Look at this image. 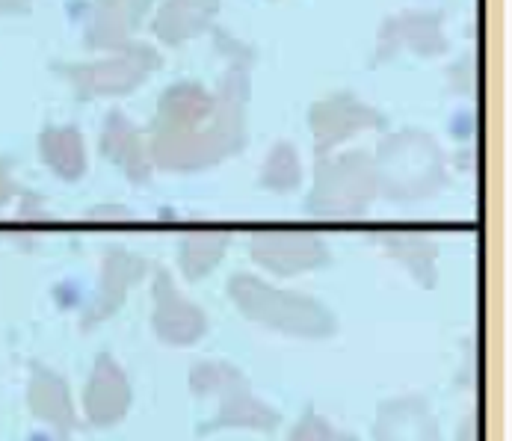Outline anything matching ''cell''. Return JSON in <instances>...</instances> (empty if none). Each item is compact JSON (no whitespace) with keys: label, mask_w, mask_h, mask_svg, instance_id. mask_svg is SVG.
<instances>
[{"label":"cell","mask_w":512,"mask_h":441,"mask_svg":"<svg viewBox=\"0 0 512 441\" xmlns=\"http://www.w3.org/2000/svg\"><path fill=\"white\" fill-rule=\"evenodd\" d=\"M214 45L225 60L217 89L199 80H178L157 98L146 137L151 163L160 172H205L240 154L249 143L246 107L255 48L228 30H214Z\"/></svg>","instance_id":"cell-1"},{"label":"cell","mask_w":512,"mask_h":441,"mask_svg":"<svg viewBox=\"0 0 512 441\" xmlns=\"http://www.w3.org/2000/svg\"><path fill=\"white\" fill-rule=\"evenodd\" d=\"M228 299L246 320L279 335L326 341L338 332V317L326 302L302 291L270 285L255 273H234L228 279Z\"/></svg>","instance_id":"cell-2"},{"label":"cell","mask_w":512,"mask_h":441,"mask_svg":"<svg viewBox=\"0 0 512 441\" xmlns=\"http://www.w3.org/2000/svg\"><path fill=\"white\" fill-rule=\"evenodd\" d=\"M373 160L379 175V196L388 202L433 199L450 181L444 148L421 128H403L385 137Z\"/></svg>","instance_id":"cell-3"},{"label":"cell","mask_w":512,"mask_h":441,"mask_svg":"<svg viewBox=\"0 0 512 441\" xmlns=\"http://www.w3.org/2000/svg\"><path fill=\"white\" fill-rule=\"evenodd\" d=\"M379 199V175L370 151L320 154L305 211L314 220H359Z\"/></svg>","instance_id":"cell-4"},{"label":"cell","mask_w":512,"mask_h":441,"mask_svg":"<svg viewBox=\"0 0 512 441\" xmlns=\"http://www.w3.org/2000/svg\"><path fill=\"white\" fill-rule=\"evenodd\" d=\"M190 391L196 397H217V412L211 421L202 424V436L222 433V430H252V433H273L282 427V412L261 400L249 376L231 362L205 359L190 370Z\"/></svg>","instance_id":"cell-5"},{"label":"cell","mask_w":512,"mask_h":441,"mask_svg":"<svg viewBox=\"0 0 512 441\" xmlns=\"http://www.w3.org/2000/svg\"><path fill=\"white\" fill-rule=\"evenodd\" d=\"M160 69H163V54L154 45L131 42L119 51H110L104 60L69 66L66 77L77 98L92 101V98H125L137 92Z\"/></svg>","instance_id":"cell-6"},{"label":"cell","mask_w":512,"mask_h":441,"mask_svg":"<svg viewBox=\"0 0 512 441\" xmlns=\"http://www.w3.org/2000/svg\"><path fill=\"white\" fill-rule=\"evenodd\" d=\"M249 258L279 276L293 279L332 264V249L323 234L305 228H261L249 234Z\"/></svg>","instance_id":"cell-7"},{"label":"cell","mask_w":512,"mask_h":441,"mask_svg":"<svg viewBox=\"0 0 512 441\" xmlns=\"http://www.w3.org/2000/svg\"><path fill=\"white\" fill-rule=\"evenodd\" d=\"M385 125H388L385 116L350 89L332 92L308 107V128H311L317 157L338 151L344 143H350L362 134L385 131Z\"/></svg>","instance_id":"cell-8"},{"label":"cell","mask_w":512,"mask_h":441,"mask_svg":"<svg viewBox=\"0 0 512 441\" xmlns=\"http://www.w3.org/2000/svg\"><path fill=\"white\" fill-rule=\"evenodd\" d=\"M444 24H447V18L441 9H403V12L388 15L376 30L373 63L382 66L400 54L439 60L450 51Z\"/></svg>","instance_id":"cell-9"},{"label":"cell","mask_w":512,"mask_h":441,"mask_svg":"<svg viewBox=\"0 0 512 441\" xmlns=\"http://www.w3.org/2000/svg\"><path fill=\"white\" fill-rule=\"evenodd\" d=\"M151 302H154L151 329H154L157 341H163L166 347H196L208 335L211 320H208L205 308L184 294L175 285V279L169 276V270H163V267L154 270Z\"/></svg>","instance_id":"cell-10"},{"label":"cell","mask_w":512,"mask_h":441,"mask_svg":"<svg viewBox=\"0 0 512 441\" xmlns=\"http://www.w3.org/2000/svg\"><path fill=\"white\" fill-rule=\"evenodd\" d=\"M151 270L148 258L125 249V246H107L104 258H101V276H98V288L89 296L83 317H80V329L89 332L92 326L110 320L122 305L128 294L143 282Z\"/></svg>","instance_id":"cell-11"},{"label":"cell","mask_w":512,"mask_h":441,"mask_svg":"<svg viewBox=\"0 0 512 441\" xmlns=\"http://www.w3.org/2000/svg\"><path fill=\"white\" fill-rule=\"evenodd\" d=\"M131 406H134V388L125 368L110 353H98L83 388L86 424L98 430H110L128 418Z\"/></svg>","instance_id":"cell-12"},{"label":"cell","mask_w":512,"mask_h":441,"mask_svg":"<svg viewBox=\"0 0 512 441\" xmlns=\"http://www.w3.org/2000/svg\"><path fill=\"white\" fill-rule=\"evenodd\" d=\"M101 154L134 187L148 184L151 175L157 172L154 163H151V148H148L146 131L134 119H128L125 113H119V110L107 113V119H104V128H101Z\"/></svg>","instance_id":"cell-13"},{"label":"cell","mask_w":512,"mask_h":441,"mask_svg":"<svg viewBox=\"0 0 512 441\" xmlns=\"http://www.w3.org/2000/svg\"><path fill=\"white\" fill-rule=\"evenodd\" d=\"M151 6L154 0H95L86 27V45L92 51L110 54L137 42V33L151 15Z\"/></svg>","instance_id":"cell-14"},{"label":"cell","mask_w":512,"mask_h":441,"mask_svg":"<svg viewBox=\"0 0 512 441\" xmlns=\"http://www.w3.org/2000/svg\"><path fill=\"white\" fill-rule=\"evenodd\" d=\"M27 406L33 418L48 424V430L60 441H69L72 430H77V412H74L69 382L42 362L30 365Z\"/></svg>","instance_id":"cell-15"},{"label":"cell","mask_w":512,"mask_h":441,"mask_svg":"<svg viewBox=\"0 0 512 441\" xmlns=\"http://www.w3.org/2000/svg\"><path fill=\"white\" fill-rule=\"evenodd\" d=\"M373 441H444L439 418L418 394H400L376 409Z\"/></svg>","instance_id":"cell-16"},{"label":"cell","mask_w":512,"mask_h":441,"mask_svg":"<svg viewBox=\"0 0 512 441\" xmlns=\"http://www.w3.org/2000/svg\"><path fill=\"white\" fill-rule=\"evenodd\" d=\"M222 0H163L151 18V33L166 48H181L214 30Z\"/></svg>","instance_id":"cell-17"},{"label":"cell","mask_w":512,"mask_h":441,"mask_svg":"<svg viewBox=\"0 0 512 441\" xmlns=\"http://www.w3.org/2000/svg\"><path fill=\"white\" fill-rule=\"evenodd\" d=\"M388 258H394L424 291L439 285V255L441 246L433 234L424 231H382L373 237Z\"/></svg>","instance_id":"cell-18"},{"label":"cell","mask_w":512,"mask_h":441,"mask_svg":"<svg viewBox=\"0 0 512 441\" xmlns=\"http://www.w3.org/2000/svg\"><path fill=\"white\" fill-rule=\"evenodd\" d=\"M231 246V231L225 228H196L178 240V267L187 282L208 279L222 264Z\"/></svg>","instance_id":"cell-19"},{"label":"cell","mask_w":512,"mask_h":441,"mask_svg":"<svg viewBox=\"0 0 512 441\" xmlns=\"http://www.w3.org/2000/svg\"><path fill=\"white\" fill-rule=\"evenodd\" d=\"M42 160L51 172H57L63 181H80L89 169V154L80 128H48L42 134Z\"/></svg>","instance_id":"cell-20"},{"label":"cell","mask_w":512,"mask_h":441,"mask_svg":"<svg viewBox=\"0 0 512 441\" xmlns=\"http://www.w3.org/2000/svg\"><path fill=\"white\" fill-rule=\"evenodd\" d=\"M302 181H305V166H302L299 151L288 140H279L270 148V154L261 166V187L276 196H288L302 187Z\"/></svg>","instance_id":"cell-21"},{"label":"cell","mask_w":512,"mask_h":441,"mask_svg":"<svg viewBox=\"0 0 512 441\" xmlns=\"http://www.w3.org/2000/svg\"><path fill=\"white\" fill-rule=\"evenodd\" d=\"M288 441H359L353 433L335 427L326 415L314 412V409H305L302 418L293 424L291 439Z\"/></svg>","instance_id":"cell-22"},{"label":"cell","mask_w":512,"mask_h":441,"mask_svg":"<svg viewBox=\"0 0 512 441\" xmlns=\"http://www.w3.org/2000/svg\"><path fill=\"white\" fill-rule=\"evenodd\" d=\"M447 86H450V92H456V95H474L477 72H474V57H471V54L459 57V60L447 69Z\"/></svg>","instance_id":"cell-23"},{"label":"cell","mask_w":512,"mask_h":441,"mask_svg":"<svg viewBox=\"0 0 512 441\" xmlns=\"http://www.w3.org/2000/svg\"><path fill=\"white\" fill-rule=\"evenodd\" d=\"M86 217L98 222H128L134 220L137 214H134L131 208H125V205H98V208H92Z\"/></svg>","instance_id":"cell-24"},{"label":"cell","mask_w":512,"mask_h":441,"mask_svg":"<svg viewBox=\"0 0 512 441\" xmlns=\"http://www.w3.org/2000/svg\"><path fill=\"white\" fill-rule=\"evenodd\" d=\"M12 193H15V184H12L6 166H0V205H6L12 199Z\"/></svg>","instance_id":"cell-25"},{"label":"cell","mask_w":512,"mask_h":441,"mask_svg":"<svg viewBox=\"0 0 512 441\" xmlns=\"http://www.w3.org/2000/svg\"><path fill=\"white\" fill-rule=\"evenodd\" d=\"M474 433H477V418H474V415H468V418L462 421V430H459V441H474Z\"/></svg>","instance_id":"cell-26"},{"label":"cell","mask_w":512,"mask_h":441,"mask_svg":"<svg viewBox=\"0 0 512 441\" xmlns=\"http://www.w3.org/2000/svg\"><path fill=\"white\" fill-rule=\"evenodd\" d=\"M30 0H0V9H24Z\"/></svg>","instance_id":"cell-27"}]
</instances>
